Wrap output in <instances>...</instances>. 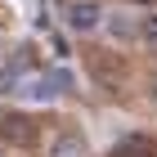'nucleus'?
Instances as JSON below:
<instances>
[{
	"mask_svg": "<svg viewBox=\"0 0 157 157\" xmlns=\"http://www.w3.org/2000/svg\"><path fill=\"white\" fill-rule=\"evenodd\" d=\"M63 90H72V76L63 72V67H54V72H40L36 67L32 76H23V85H18L13 94L23 99V103H54Z\"/></svg>",
	"mask_w": 157,
	"mask_h": 157,
	"instance_id": "1",
	"label": "nucleus"
},
{
	"mask_svg": "<svg viewBox=\"0 0 157 157\" xmlns=\"http://www.w3.org/2000/svg\"><path fill=\"white\" fill-rule=\"evenodd\" d=\"M103 0H67L63 5V27L72 32V36H90L103 27Z\"/></svg>",
	"mask_w": 157,
	"mask_h": 157,
	"instance_id": "2",
	"label": "nucleus"
},
{
	"mask_svg": "<svg viewBox=\"0 0 157 157\" xmlns=\"http://www.w3.org/2000/svg\"><path fill=\"white\" fill-rule=\"evenodd\" d=\"M36 72V49L32 45H18L5 59V67H0V94H13L18 85H23V76H32Z\"/></svg>",
	"mask_w": 157,
	"mask_h": 157,
	"instance_id": "3",
	"label": "nucleus"
},
{
	"mask_svg": "<svg viewBox=\"0 0 157 157\" xmlns=\"http://www.w3.org/2000/svg\"><path fill=\"white\" fill-rule=\"evenodd\" d=\"M49 157H90V144L81 130H59L49 139Z\"/></svg>",
	"mask_w": 157,
	"mask_h": 157,
	"instance_id": "4",
	"label": "nucleus"
},
{
	"mask_svg": "<svg viewBox=\"0 0 157 157\" xmlns=\"http://www.w3.org/2000/svg\"><path fill=\"white\" fill-rule=\"evenodd\" d=\"M135 45L157 49V5H144V13H135Z\"/></svg>",
	"mask_w": 157,
	"mask_h": 157,
	"instance_id": "5",
	"label": "nucleus"
},
{
	"mask_svg": "<svg viewBox=\"0 0 157 157\" xmlns=\"http://www.w3.org/2000/svg\"><path fill=\"white\" fill-rule=\"evenodd\" d=\"M0 135H5L9 144H32V126H27V117H18V112L0 117Z\"/></svg>",
	"mask_w": 157,
	"mask_h": 157,
	"instance_id": "6",
	"label": "nucleus"
},
{
	"mask_svg": "<svg viewBox=\"0 0 157 157\" xmlns=\"http://www.w3.org/2000/svg\"><path fill=\"white\" fill-rule=\"evenodd\" d=\"M108 18H112V36H117V40H135V18H126V13H108Z\"/></svg>",
	"mask_w": 157,
	"mask_h": 157,
	"instance_id": "7",
	"label": "nucleus"
},
{
	"mask_svg": "<svg viewBox=\"0 0 157 157\" xmlns=\"http://www.w3.org/2000/svg\"><path fill=\"white\" fill-rule=\"evenodd\" d=\"M148 99H153V103H157V76H153V81H148Z\"/></svg>",
	"mask_w": 157,
	"mask_h": 157,
	"instance_id": "8",
	"label": "nucleus"
},
{
	"mask_svg": "<svg viewBox=\"0 0 157 157\" xmlns=\"http://www.w3.org/2000/svg\"><path fill=\"white\" fill-rule=\"evenodd\" d=\"M135 5H157V0H135Z\"/></svg>",
	"mask_w": 157,
	"mask_h": 157,
	"instance_id": "9",
	"label": "nucleus"
}]
</instances>
